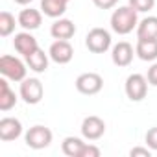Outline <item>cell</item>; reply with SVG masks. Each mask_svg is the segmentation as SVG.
<instances>
[{"instance_id": "obj_3", "label": "cell", "mask_w": 157, "mask_h": 157, "mask_svg": "<svg viewBox=\"0 0 157 157\" xmlns=\"http://www.w3.org/2000/svg\"><path fill=\"white\" fill-rule=\"evenodd\" d=\"M102 87H104V80L96 72H83L76 78V89L82 94H87V96L98 94L102 91Z\"/></svg>"}, {"instance_id": "obj_14", "label": "cell", "mask_w": 157, "mask_h": 157, "mask_svg": "<svg viewBox=\"0 0 157 157\" xmlns=\"http://www.w3.org/2000/svg\"><path fill=\"white\" fill-rule=\"evenodd\" d=\"M41 22H43V15H41L39 10L26 8V10H22V11L19 13V24H21L24 30H28V32L37 30V28L41 26Z\"/></svg>"}, {"instance_id": "obj_15", "label": "cell", "mask_w": 157, "mask_h": 157, "mask_svg": "<svg viewBox=\"0 0 157 157\" xmlns=\"http://www.w3.org/2000/svg\"><path fill=\"white\" fill-rule=\"evenodd\" d=\"M135 54L142 61H155L157 59V39H139L135 46Z\"/></svg>"}, {"instance_id": "obj_18", "label": "cell", "mask_w": 157, "mask_h": 157, "mask_svg": "<svg viewBox=\"0 0 157 157\" xmlns=\"http://www.w3.org/2000/svg\"><path fill=\"white\" fill-rule=\"evenodd\" d=\"M41 11L46 17L59 19L67 11V2H63V0H41Z\"/></svg>"}, {"instance_id": "obj_2", "label": "cell", "mask_w": 157, "mask_h": 157, "mask_svg": "<svg viewBox=\"0 0 157 157\" xmlns=\"http://www.w3.org/2000/svg\"><path fill=\"white\" fill-rule=\"evenodd\" d=\"M0 72L8 80L22 82L26 78V65L15 56H2L0 57Z\"/></svg>"}, {"instance_id": "obj_4", "label": "cell", "mask_w": 157, "mask_h": 157, "mask_svg": "<svg viewBox=\"0 0 157 157\" xmlns=\"http://www.w3.org/2000/svg\"><path fill=\"white\" fill-rule=\"evenodd\" d=\"M85 44L93 54H104L111 46V33L104 28H93L85 37Z\"/></svg>"}, {"instance_id": "obj_16", "label": "cell", "mask_w": 157, "mask_h": 157, "mask_svg": "<svg viewBox=\"0 0 157 157\" xmlns=\"http://www.w3.org/2000/svg\"><path fill=\"white\" fill-rule=\"evenodd\" d=\"M137 39H157V17H146L137 24Z\"/></svg>"}, {"instance_id": "obj_21", "label": "cell", "mask_w": 157, "mask_h": 157, "mask_svg": "<svg viewBox=\"0 0 157 157\" xmlns=\"http://www.w3.org/2000/svg\"><path fill=\"white\" fill-rule=\"evenodd\" d=\"M15 32V17L10 11H2L0 13V35L8 37Z\"/></svg>"}, {"instance_id": "obj_7", "label": "cell", "mask_w": 157, "mask_h": 157, "mask_svg": "<svg viewBox=\"0 0 157 157\" xmlns=\"http://www.w3.org/2000/svg\"><path fill=\"white\" fill-rule=\"evenodd\" d=\"M148 93V78L142 74H129L126 80V94L131 102H140Z\"/></svg>"}, {"instance_id": "obj_26", "label": "cell", "mask_w": 157, "mask_h": 157, "mask_svg": "<svg viewBox=\"0 0 157 157\" xmlns=\"http://www.w3.org/2000/svg\"><path fill=\"white\" fill-rule=\"evenodd\" d=\"M148 83L150 85H153V87H157V63H153L150 68H148Z\"/></svg>"}, {"instance_id": "obj_20", "label": "cell", "mask_w": 157, "mask_h": 157, "mask_svg": "<svg viewBox=\"0 0 157 157\" xmlns=\"http://www.w3.org/2000/svg\"><path fill=\"white\" fill-rule=\"evenodd\" d=\"M83 146H85V142L82 139H78V137H67L63 140V144H61V150L68 157H80Z\"/></svg>"}, {"instance_id": "obj_24", "label": "cell", "mask_w": 157, "mask_h": 157, "mask_svg": "<svg viewBox=\"0 0 157 157\" xmlns=\"http://www.w3.org/2000/svg\"><path fill=\"white\" fill-rule=\"evenodd\" d=\"M80 157H100V148L94 146V144H87V142H85V146H83Z\"/></svg>"}, {"instance_id": "obj_17", "label": "cell", "mask_w": 157, "mask_h": 157, "mask_svg": "<svg viewBox=\"0 0 157 157\" xmlns=\"http://www.w3.org/2000/svg\"><path fill=\"white\" fill-rule=\"evenodd\" d=\"M17 105V96L6 80H0V111H10Z\"/></svg>"}, {"instance_id": "obj_27", "label": "cell", "mask_w": 157, "mask_h": 157, "mask_svg": "<svg viewBox=\"0 0 157 157\" xmlns=\"http://www.w3.org/2000/svg\"><path fill=\"white\" fill-rule=\"evenodd\" d=\"M129 155H131V157H137V155H140V157H150V155H151V151H150V148H148V146H146V148L135 146V148H131Z\"/></svg>"}, {"instance_id": "obj_10", "label": "cell", "mask_w": 157, "mask_h": 157, "mask_svg": "<svg viewBox=\"0 0 157 157\" xmlns=\"http://www.w3.org/2000/svg\"><path fill=\"white\" fill-rule=\"evenodd\" d=\"M22 135V124L19 118H13V117H4L0 120V139L10 142V140H15Z\"/></svg>"}, {"instance_id": "obj_9", "label": "cell", "mask_w": 157, "mask_h": 157, "mask_svg": "<svg viewBox=\"0 0 157 157\" xmlns=\"http://www.w3.org/2000/svg\"><path fill=\"white\" fill-rule=\"evenodd\" d=\"M48 56L52 61H56L57 65H65L72 59L74 56V48L68 41H63V39H56L48 50Z\"/></svg>"}, {"instance_id": "obj_11", "label": "cell", "mask_w": 157, "mask_h": 157, "mask_svg": "<svg viewBox=\"0 0 157 157\" xmlns=\"http://www.w3.org/2000/svg\"><path fill=\"white\" fill-rule=\"evenodd\" d=\"M13 46H15V50H17L21 56H24V57H28L30 54H33V52L39 48L37 39H35L28 30H26V32H21V33L15 35V39H13Z\"/></svg>"}, {"instance_id": "obj_28", "label": "cell", "mask_w": 157, "mask_h": 157, "mask_svg": "<svg viewBox=\"0 0 157 157\" xmlns=\"http://www.w3.org/2000/svg\"><path fill=\"white\" fill-rule=\"evenodd\" d=\"M15 2H17V4H21V6H26V4H32L33 0H15Z\"/></svg>"}, {"instance_id": "obj_8", "label": "cell", "mask_w": 157, "mask_h": 157, "mask_svg": "<svg viewBox=\"0 0 157 157\" xmlns=\"http://www.w3.org/2000/svg\"><path fill=\"white\" fill-rule=\"evenodd\" d=\"M104 133H105V122L100 117L91 115V117L83 118V122H82V135L87 140H98Z\"/></svg>"}, {"instance_id": "obj_25", "label": "cell", "mask_w": 157, "mask_h": 157, "mask_svg": "<svg viewBox=\"0 0 157 157\" xmlns=\"http://www.w3.org/2000/svg\"><path fill=\"white\" fill-rule=\"evenodd\" d=\"M93 4L100 10H111L118 4V0H93Z\"/></svg>"}, {"instance_id": "obj_13", "label": "cell", "mask_w": 157, "mask_h": 157, "mask_svg": "<svg viewBox=\"0 0 157 157\" xmlns=\"http://www.w3.org/2000/svg\"><path fill=\"white\" fill-rule=\"evenodd\" d=\"M74 33H76V26H74V22L68 21V19H57V21L52 24V28H50V35H52L54 39L68 41L70 37H74Z\"/></svg>"}, {"instance_id": "obj_29", "label": "cell", "mask_w": 157, "mask_h": 157, "mask_svg": "<svg viewBox=\"0 0 157 157\" xmlns=\"http://www.w3.org/2000/svg\"><path fill=\"white\" fill-rule=\"evenodd\" d=\"M63 2H67V4H68V2H70V0H63Z\"/></svg>"}, {"instance_id": "obj_22", "label": "cell", "mask_w": 157, "mask_h": 157, "mask_svg": "<svg viewBox=\"0 0 157 157\" xmlns=\"http://www.w3.org/2000/svg\"><path fill=\"white\" fill-rule=\"evenodd\" d=\"M129 6H131L137 13H146V11L153 10L155 0H129Z\"/></svg>"}, {"instance_id": "obj_23", "label": "cell", "mask_w": 157, "mask_h": 157, "mask_svg": "<svg viewBox=\"0 0 157 157\" xmlns=\"http://www.w3.org/2000/svg\"><path fill=\"white\" fill-rule=\"evenodd\" d=\"M146 146L150 150H157V128H150L146 131Z\"/></svg>"}, {"instance_id": "obj_1", "label": "cell", "mask_w": 157, "mask_h": 157, "mask_svg": "<svg viewBox=\"0 0 157 157\" xmlns=\"http://www.w3.org/2000/svg\"><path fill=\"white\" fill-rule=\"evenodd\" d=\"M137 11L131 6H120L111 15V28L118 35H128L137 28Z\"/></svg>"}, {"instance_id": "obj_19", "label": "cell", "mask_w": 157, "mask_h": 157, "mask_svg": "<svg viewBox=\"0 0 157 157\" xmlns=\"http://www.w3.org/2000/svg\"><path fill=\"white\" fill-rule=\"evenodd\" d=\"M26 65H28L33 72H44V70L48 68V56H46L41 48H37L33 54H30V56L26 57Z\"/></svg>"}, {"instance_id": "obj_6", "label": "cell", "mask_w": 157, "mask_h": 157, "mask_svg": "<svg viewBox=\"0 0 157 157\" xmlns=\"http://www.w3.org/2000/svg\"><path fill=\"white\" fill-rule=\"evenodd\" d=\"M43 94H44V87L37 78H24L22 80V83H21V98L26 104H30V105L39 104L43 100Z\"/></svg>"}, {"instance_id": "obj_5", "label": "cell", "mask_w": 157, "mask_h": 157, "mask_svg": "<svg viewBox=\"0 0 157 157\" xmlns=\"http://www.w3.org/2000/svg\"><path fill=\"white\" fill-rule=\"evenodd\" d=\"M52 131L46 128V126H33L26 131L24 135V140L26 144L32 148V150H43V148H48L50 142H52Z\"/></svg>"}, {"instance_id": "obj_12", "label": "cell", "mask_w": 157, "mask_h": 157, "mask_svg": "<svg viewBox=\"0 0 157 157\" xmlns=\"http://www.w3.org/2000/svg\"><path fill=\"white\" fill-rule=\"evenodd\" d=\"M111 59L117 67H128L133 61V46L126 41H120L111 50Z\"/></svg>"}]
</instances>
